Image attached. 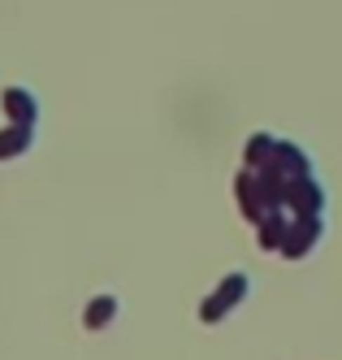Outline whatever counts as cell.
<instances>
[{
  "label": "cell",
  "mask_w": 342,
  "mask_h": 360,
  "mask_svg": "<svg viewBox=\"0 0 342 360\" xmlns=\"http://www.w3.org/2000/svg\"><path fill=\"white\" fill-rule=\"evenodd\" d=\"M247 291H251V278H247V274H230L221 287H217V295L199 308V317H204V321H221L230 308H239V304L247 300Z\"/></svg>",
  "instance_id": "1"
},
{
  "label": "cell",
  "mask_w": 342,
  "mask_h": 360,
  "mask_svg": "<svg viewBox=\"0 0 342 360\" xmlns=\"http://www.w3.org/2000/svg\"><path fill=\"white\" fill-rule=\"evenodd\" d=\"M325 235V226H321V213H303L291 230H286V239H282V256H291V261H299L303 252H312L321 243Z\"/></svg>",
  "instance_id": "2"
},
{
  "label": "cell",
  "mask_w": 342,
  "mask_h": 360,
  "mask_svg": "<svg viewBox=\"0 0 342 360\" xmlns=\"http://www.w3.org/2000/svg\"><path fill=\"white\" fill-rule=\"evenodd\" d=\"M286 200L295 204V213H299V217L325 209V191H321V183H312V174L295 178V183H286Z\"/></svg>",
  "instance_id": "3"
},
{
  "label": "cell",
  "mask_w": 342,
  "mask_h": 360,
  "mask_svg": "<svg viewBox=\"0 0 342 360\" xmlns=\"http://www.w3.org/2000/svg\"><path fill=\"white\" fill-rule=\"evenodd\" d=\"M5 113L13 122H22V126H35L39 122V100L26 91V87H9L5 91Z\"/></svg>",
  "instance_id": "4"
},
{
  "label": "cell",
  "mask_w": 342,
  "mask_h": 360,
  "mask_svg": "<svg viewBox=\"0 0 342 360\" xmlns=\"http://www.w3.org/2000/svg\"><path fill=\"white\" fill-rule=\"evenodd\" d=\"M31 143H35V126H22V122L5 126V131H0V161L22 157V152L31 148Z\"/></svg>",
  "instance_id": "5"
},
{
  "label": "cell",
  "mask_w": 342,
  "mask_h": 360,
  "mask_svg": "<svg viewBox=\"0 0 342 360\" xmlns=\"http://www.w3.org/2000/svg\"><path fill=\"white\" fill-rule=\"evenodd\" d=\"M113 317H117V295H96V300L87 304V326H91V330L109 326Z\"/></svg>",
  "instance_id": "6"
},
{
  "label": "cell",
  "mask_w": 342,
  "mask_h": 360,
  "mask_svg": "<svg viewBox=\"0 0 342 360\" xmlns=\"http://www.w3.org/2000/svg\"><path fill=\"white\" fill-rule=\"evenodd\" d=\"M260 230H265V235H260V248H265V252H273V248H282V239H286V230H291V221H286V217H273V213H269Z\"/></svg>",
  "instance_id": "7"
},
{
  "label": "cell",
  "mask_w": 342,
  "mask_h": 360,
  "mask_svg": "<svg viewBox=\"0 0 342 360\" xmlns=\"http://www.w3.org/2000/svg\"><path fill=\"white\" fill-rule=\"evenodd\" d=\"M273 152H277V139H273V135H256L251 148H247V165H256V169H260V165H269V161H273Z\"/></svg>",
  "instance_id": "8"
}]
</instances>
